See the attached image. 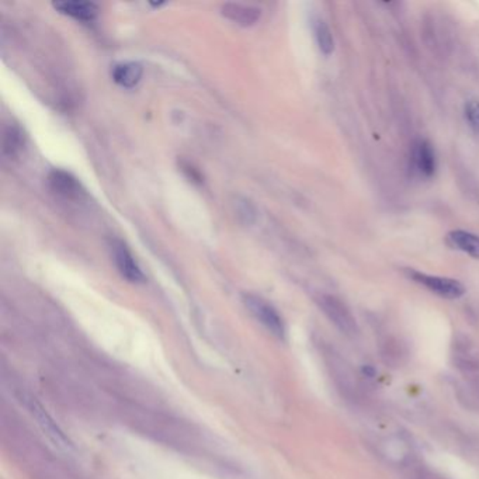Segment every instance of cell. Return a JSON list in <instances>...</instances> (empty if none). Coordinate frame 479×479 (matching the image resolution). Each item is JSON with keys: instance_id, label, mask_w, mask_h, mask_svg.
I'll return each mask as SVG.
<instances>
[{"instance_id": "cell-15", "label": "cell", "mask_w": 479, "mask_h": 479, "mask_svg": "<svg viewBox=\"0 0 479 479\" xmlns=\"http://www.w3.org/2000/svg\"><path fill=\"white\" fill-rule=\"evenodd\" d=\"M236 214L241 218V221L245 222V223H248V225L253 223L255 219H256V216H258L255 206L251 201H248L246 199L238 200V203H236Z\"/></svg>"}, {"instance_id": "cell-2", "label": "cell", "mask_w": 479, "mask_h": 479, "mask_svg": "<svg viewBox=\"0 0 479 479\" xmlns=\"http://www.w3.org/2000/svg\"><path fill=\"white\" fill-rule=\"evenodd\" d=\"M318 304L322 312L327 317L343 335L354 337L359 333V325L349 307L335 295H320Z\"/></svg>"}, {"instance_id": "cell-8", "label": "cell", "mask_w": 479, "mask_h": 479, "mask_svg": "<svg viewBox=\"0 0 479 479\" xmlns=\"http://www.w3.org/2000/svg\"><path fill=\"white\" fill-rule=\"evenodd\" d=\"M411 162H412V169L418 174L427 177V179L434 176L437 170V158H436L434 148L425 138H419L414 142L412 152H411Z\"/></svg>"}, {"instance_id": "cell-12", "label": "cell", "mask_w": 479, "mask_h": 479, "mask_svg": "<svg viewBox=\"0 0 479 479\" xmlns=\"http://www.w3.org/2000/svg\"><path fill=\"white\" fill-rule=\"evenodd\" d=\"M447 239H448V243L453 248H456V249H458V251L470 255L474 259H479L478 235L467 232V231L457 229V231H451L447 235Z\"/></svg>"}, {"instance_id": "cell-9", "label": "cell", "mask_w": 479, "mask_h": 479, "mask_svg": "<svg viewBox=\"0 0 479 479\" xmlns=\"http://www.w3.org/2000/svg\"><path fill=\"white\" fill-rule=\"evenodd\" d=\"M221 10L223 17L242 27L255 26L262 16V10L259 7L243 3H225Z\"/></svg>"}, {"instance_id": "cell-10", "label": "cell", "mask_w": 479, "mask_h": 479, "mask_svg": "<svg viewBox=\"0 0 479 479\" xmlns=\"http://www.w3.org/2000/svg\"><path fill=\"white\" fill-rule=\"evenodd\" d=\"M53 7L60 11L62 14L70 16L79 21H93L99 14L98 4L92 1H82V0H60L55 1Z\"/></svg>"}, {"instance_id": "cell-5", "label": "cell", "mask_w": 479, "mask_h": 479, "mask_svg": "<svg viewBox=\"0 0 479 479\" xmlns=\"http://www.w3.org/2000/svg\"><path fill=\"white\" fill-rule=\"evenodd\" d=\"M20 401L24 404V406L28 409V412L33 415V418L38 422V425L44 430V433L53 440V443L59 447H70V441L65 437L62 430L53 422V418L47 414V411L43 408L40 402H37L36 398L21 395Z\"/></svg>"}, {"instance_id": "cell-3", "label": "cell", "mask_w": 479, "mask_h": 479, "mask_svg": "<svg viewBox=\"0 0 479 479\" xmlns=\"http://www.w3.org/2000/svg\"><path fill=\"white\" fill-rule=\"evenodd\" d=\"M409 278H412L415 283L423 285L433 294L447 298V300H458L465 294V287L463 283L454 278L448 277H440V275H431L418 270H408Z\"/></svg>"}, {"instance_id": "cell-11", "label": "cell", "mask_w": 479, "mask_h": 479, "mask_svg": "<svg viewBox=\"0 0 479 479\" xmlns=\"http://www.w3.org/2000/svg\"><path fill=\"white\" fill-rule=\"evenodd\" d=\"M142 73H144V69L137 62L118 63L112 68V72H111L114 82L127 89L135 88L140 83Z\"/></svg>"}, {"instance_id": "cell-16", "label": "cell", "mask_w": 479, "mask_h": 479, "mask_svg": "<svg viewBox=\"0 0 479 479\" xmlns=\"http://www.w3.org/2000/svg\"><path fill=\"white\" fill-rule=\"evenodd\" d=\"M408 479H448L436 471L428 470L422 465H411L409 473L406 474Z\"/></svg>"}, {"instance_id": "cell-6", "label": "cell", "mask_w": 479, "mask_h": 479, "mask_svg": "<svg viewBox=\"0 0 479 479\" xmlns=\"http://www.w3.org/2000/svg\"><path fill=\"white\" fill-rule=\"evenodd\" d=\"M110 249H111V255H112V260H114L115 266L118 268L120 274L125 280H128L131 283L145 281V275H144L141 267L138 266L132 253L128 251V248L124 242H121L118 239H112L110 242Z\"/></svg>"}, {"instance_id": "cell-4", "label": "cell", "mask_w": 479, "mask_h": 479, "mask_svg": "<svg viewBox=\"0 0 479 479\" xmlns=\"http://www.w3.org/2000/svg\"><path fill=\"white\" fill-rule=\"evenodd\" d=\"M243 302L246 308L253 314V317L263 323L267 329L275 335L277 337L283 339L285 336V325L284 320L280 317V314L275 311L274 307H271L263 298L258 295L248 294L243 297Z\"/></svg>"}, {"instance_id": "cell-13", "label": "cell", "mask_w": 479, "mask_h": 479, "mask_svg": "<svg viewBox=\"0 0 479 479\" xmlns=\"http://www.w3.org/2000/svg\"><path fill=\"white\" fill-rule=\"evenodd\" d=\"M24 145V137L21 130L10 124L4 128L3 137H1V154L7 158H14Z\"/></svg>"}, {"instance_id": "cell-14", "label": "cell", "mask_w": 479, "mask_h": 479, "mask_svg": "<svg viewBox=\"0 0 479 479\" xmlns=\"http://www.w3.org/2000/svg\"><path fill=\"white\" fill-rule=\"evenodd\" d=\"M314 28H315V38H317L320 53L323 55H330L335 50V41H333V34L329 26L323 20H317Z\"/></svg>"}, {"instance_id": "cell-1", "label": "cell", "mask_w": 479, "mask_h": 479, "mask_svg": "<svg viewBox=\"0 0 479 479\" xmlns=\"http://www.w3.org/2000/svg\"><path fill=\"white\" fill-rule=\"evenodd\" d=\"M451 362L468 384L479 388V349L475 342L458 335L451 343Z\"/></svg>"}, {"instance_id": "cell-7", "label": "cell", "mask_w": 479, "mask_h": 479, "mask_svg": "<svg viewBox=\"0 0 479 479\" xmlns=\"http://www.w3.org/2000/svg\"><path fill=\"white\" fill-rule=\"evenodd\" d=\"M48 186L55 194L66 200H79L85 196V189L79 180L62 169H53L48 174Z\"/></svg>"}, {"instance_id": "cell-17", "label": "cell", "mask_w": 479, "mask_h": 479, "mask_svg": "<svg viewBox=\"0 0 479 479\" xmlns=\"http://www.w3.org/2000/svg\"><path fill=\"white\" fill-rule=\"evenodd\" d=\"M465 118L470 125L479 132V102L471 100L465 105Z\"/></svg>"}]
</instances>
